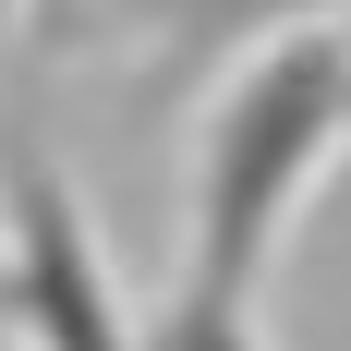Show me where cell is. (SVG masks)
<instances>
[{"instance_id": "6da1fadb", "label": "cell", "mask_w": 351, "mask_h": 351, "mask_svg": "<svg viewBox=\"0 0 351 351\" xmlns=\"http://www.w3.org/2000/svg\"><path fill=\"white\" fill-rule=\"evenodd\" d=\"M351 158V36L339 25H303L279 49L218 73L206 97V134L182 158V243H170V279L218 291V303H267L303 206L327 194V170Z\"/></svg>"}, {"instance_id": "7a4b0ae2", "label": "cell", "mask_w": 351, "mask_h": 351, "mask_svg": "<svg viewBox=\"0 0 351 351\" xmlns=\"http://www.w3.org/2000/svg\"><path fill=\"white\" fill-rule=\"evenodd\" d=\"M0 315L25 327V351H145V315L121 303L61 158L36 134H12L0 158Z\"/></svg>"}, {"instance_id": "3957f363", "label": "cell", "mask_w": 351, "mask_h": 351, "mask_svg": "<svg viewBox=\"0 0 351 351\" xmlns=\"http://www.w3.org/2000/svg\"><path fill=\"white\" fill-rule=\"evenodd\" d=\"M351 0H121V25L145 36V73H134V109H170L194 73H230L254 49H279L303 25H339Z\"/></svg>"}, {"instance_id": "277c9868", "label": "cell", "mask_w": 351, "mask_h": 351, "mask_svg": "<svg viewBox=\"0 0 351 351\" xmlns=\"http://www.w3.org/2000/svg\"><path fill=\"white\" fill-rule=\"evenodd\" d=\"M145 351H267V327H254V303H218V291L170 279L158 315H145Z\"/></svg>"}, {"instance_id": "5b68a950", "label": "cell", "mask_w": 351, "mask_h": 351, "mask_svg": "<svg viewBox=\"0 0 351 351\" xmlns=\"http://www.w3.org/2000/svg\"><path fill=\"white\" fill-rule=\"evenodd\" d=\"M73 36H85V0H36V49H49V61H61Z\"/></svg>"}, {"instance_id": "8992f818", "label": "cell", "mask_w": 351, "mask_h": 351, "mask_svg": "<svg viewBox=\"0 0 351 351\" xmlns=\"http://www.w3.org/2000/svg\"><path fill=\"white\" fill-rule=\"evenodd\" d=\"M36 25V0H0V49H12V36H25Z\"/></svg>"}]
</instances>
